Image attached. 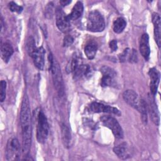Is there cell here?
<instances>
[{
  "instance_id": "6da1fadb",
  "label": "cell",
  "mask_w": 161,
  "mask_h": 161,
  "mask_svg": "<svg viewBox=\"0 0 161 161\" xmlns=\"http://www.w3.org/2000/svg\"><path fill=\"white\" fill-rule=\"evenodd\" d=\"M19 118L22 134V152L25 156H27L31 145L32 125L30 102L26 94L23 96L22 99Z\"/></svg>"
},
{
  "instance_id": "7a4b0ae2",
  "label": "cell",
  "mask_w": 161,
  "mask_h": 161,
  "mask_svg": "<svg viewBox=\"0 0 161 161\" xmlns=\"http://www.w3.org/2000/svg\"><path fill=\"white\" fill-rule=\"evenodd\" d=\"M125 101L130 106L136 109L141 114L143 121H147V106L145 101L140 97L133 90H126L123 94Z\"/></svg>"
},
{
  "instance_id": "3957f363",
  "label": "cell",
  "mask_w": 161,
  "mask_h": 161,
  "mask_svg": "<svg viewBox=\"0 0 161 161\" xmlns=\"http://www.w3.org/2000/svg\"><path fill=\"white\" fill-rule=\"evenodd\" d=\"M48 60L50 63L49 67L52 74L53 86L57 92L58 96L62 97L64 95V84L59 64L57 60L54 58L51 52L49 53Z\"/></svg>"
},
{
  "instance_id": "277c9868",
  "label": "cell",
  "mask_w": 161,
  "mask_h": 161,
  "mask_svg": "<svg viewBox=\"0 0 161 161\" xmlns=\"http://www.w3.org/2000/svg\"><path fill=\"white\" fill-rule=\"evenodd\" d=\"M49 132V126L47 117L44 113L40 110L37 115L36 126V138L39 143H43L48 138Z\"/></svg>"
},
{
  "instance_id": "5b68a950",
  "label": "cell",
  "mask_w": 161,
  "mask_h": 161,
  "mask_svg": "<svg viewBox=\"0 0 161 161\" xmlns=\"http://www.w3.org/2000/svg\"><path fill=\"white\" fill-rule=\"evenodd\" d=\"M105 28V23L101 14L97 10L89 13L87 19V29L92 32H101Z\"/></svg>"
},
{
  "instance_id": "8992f818",
  "label": "cell",
  "mask_w": 161,
  "mask_h": 161,
  "mask_svg": "<svg viewBox=\"0 0 161 161\" xmlns=\"http://www.w3.org/2000/svg\"><path fill=\"white\" fill-rule=\"evenodd\" d=\"M20 153L21 146L18 140L16 138H9L6 147V159L9 161L18 160L19 158Z\"/></svg>"
},
{
  "instance_id": "52a82bcc",
  "label": "cell",
  "mask_w": 161,
  "mask_h": 161,
  "mask_svg": "<svg viewBox=\"0 0 161 161\" xmlns=\"http://www.w3.org/2000/svg\"><path fill=\"white\" fill-rule=\"evenodd\" d=\"M101 121L104 126L111 130L116 138L119 139L123 138V129L114 118L111 116H103L101 118Z\"/></svg>"
},
{
  "instance_id": "ba28073f",
  "label": "cell",
  "mask_w": 161,
  "mask_h": 161,
  "mask_svg": "<svg viewBox=\"0 0 161 161\" xmlns=\"http://www.w3.org/2000/svg\"><path fill=\"white\" fill-rule=\"evenodd\" d=\"M101 72L103 74V77L101 79V86L105 87L114 85L116 75L115 71L109 67L103 66L101 69Z\"/></svg>"
},
{
  "instance_id": "9c48e42d",
  "label": "cell",
  "mask_w": 161,
  "mask_h": 161,
  "mask_svg": "<svg viewBox=\"0 0 161 161\" xmlns=\"http://www.w3.org/2000/svg\"><path fill=\"white\" fill-rule=\"evenodd\" d=\"M90 110L93 113H108L118 116L121 114L120 111L116 108L108 105H104L97 102H93L90 106Z\"/></svg>"
},
{
  "instance_id": "30bf717a",
  "label": "cell",
  "mask_w": 161,
  "mask_h": 161,
  "mask_svg": "<svg viewBox=\"0 0 161 161\" xmlns=\"http://www.w3.org/2000/svg\"><path fill=\"white\" fill-rule=\"evenodd\" d=\"M56 25L59 30L62 32H67L70 29V21L67 18V15L64 11L57 8L56 9Z\"/></svg>"
},
{
  "instance_id": "8fae6325",
  "label": "cell",
  "mask_w": 161,
  "mask_h": 161,
  "mask_svg": "<svg viewBox=\"0 0 161 161\" xmlns=\"http://www.w3.org/2000/svg\"><path fill=\"white\" fill-rule=\"evenodd\" d=\"M45 49L42 47H37L30 55L35 65L40 70H43L45 66Z\"/></svg>"
},
{
  "instance_id": "7c38bea8",
  "label": "cell",
  "mask_w": 161,
  "mask_h": 161,
  "mask_svg": "<svg viewBox=\"0 0 161 161\" xmlns=\"http://www.w3.org/2000/svg\"><path fill=\"white\" fill-rule=\"evenodd\" d=\"M139 48L142 57L146 60H148L149 59L150 53V49L149 46V37L148 34L144 33L142 35L140 40Z\"/></svg>"
},
{
  "instance_id": "4fadbf2b",
  "label": "cell",
  "mask_w": 161,
  "mask_h": 161,
  "mask_svg": "<svg viewBox=\"0 0 161 161\" xmlns=\"http://www.w3.org/2000/svg\"><path fill=\"white\" fill-rule=\"evenodd\" d=\"M148 75L150 79V91L153 96H155L157 93L159 80H160V73L155 68H152L148 72Z\"/></svg>"
},
{
  "instance_id": "5bb4252c",
  "label": "cell",
  "mask_w": 161,
  "mask_h": 161,
  "mask_svg": "<svg viewBox=\"0 0 161 161\" xmlns=\"http://www.w3.org/2000/svg\"><path fill=\"white\" fill-rule=\"evenodd\" d=\"M152 22L153 24V29H154V37L155 42L158 47H160V17L158 13H153L152 15Z\"/></svg>"
},
{
  "instance_id": "9a60e30c",
  "label": "cell",
  "mask_w": 161,
  "mask_h": 161,
  "mask_svg": "<svg viewBox=\"0 0 161 161\" xmlns=\"http://www.w3.org/2000/svg\"><path fill=\"white\" fill-rule=\"evenodd\" d=\"M83 10H84V6H83L82 3L80 1H77L74 6L72 12L68 15H67V19L69 21L77 19L82 14Z\"/></svg>"
},
{
  "instance_id": "2e32d148",
  "label": "cell",
  "mask_w": 161,
  "mask_h": 161,
  "mask_svg": "<svg viewBox=\"0 0 161 161\" xmlns=\"http://www.w3.org/2000/svg\"><path fill=\"white\" fill-rule=\"evenodd\" d=\"M148 109L150 114V118L152 121L156 125H159L160 123V116L157 104L154 101V99L152 98L149 99L148 103Z\"/></svg>"
},
{
  "instance_id": "e0dca14e",
  "label": "cell",
  "mask_w": 161,
  "mask_h": 161,
  "mask_svg": "<svg viewBox=\"0 0 161 161\" xmlns=\"http://www.w3.org/2000/svg\"><path fill=\"white\" fill-rule=\"evenodd\" d=\"M113 152L121 159H126L130 157L129 150L125 143H121L114 147Z\"/></svg>"
},
{
  "instance_id": "ac0fdd59",
  "label": "cell",
  "mask_w": 161,
  "mask_h": 161,
  "mask_svg": "<svg viewBox=\"0 0 161 161\" xmlns=\"http://www.w3.org/2000/svg\"><path fill=\"white\" fill-rule=\"evenodd\" d=\"M61 135L62 142L64 147L66 148L70 147L72 140L71 133L69 127L64 123H62L61 125Z\"/></svg>"
},
{
  "instance_id": "d6986e66",
  "label": "cell",
  "mask_w": 161,
  "mask_h": 161,
  "mask_svg": "<svg viewBox=\"0 0 161 161\" xmlns=\"http://www.w3.org/2000/svg\"><path fill=\"white\" fill-rule=\"evenodd\" d=\"M13 48L8 43H4L1 45V57L4 62H8L13 53Z\"/></svg>"
},
{
  "instance_id": "ffe728a7",
  "label": "cell",
  "mask_w": 161,
  "mask_h": 161,
  "mask_svg": "<svg viewBox=\"0 0 161 161\" xmlns=\"http://www.w3.org/2000/svg\"><path fill=\"white\" fill-rule=\"evenodd\" d=\"M97 50V45L94 42H90L85 46L84 52L89 59H93Z\"/></svg>"
},
{
  "instance_id": "44dd1931",
  "label": "cell",
  "mask_w": 161,
  "mask_h": 161,
  "mask_svg": "<svg viewBox=\"0 0 161 161\" xmlns=\"http://www.w3.org/2000/svg\"><path fill=\"white\" fill-rule=\"evenodd\" d=\"M73 72L75 78L78 79L83 76L89 75L91 72V69L87 65H79Z\"/></svg>"
},
{
  "instance_id": "7402d4cb",
  "label": "cell",
  "mask_w": 161,
  "mask_h": 161,
  "mask_svg": "<svg viewBox=\"0 0 161 161\" xmlns=\"http://www.w3.org/2000/svg\"><path fill=\"white\" fill-rule=\"evenodd\" d=\"M126 22L125 19L121 17H119L114 20L113 25V29L114 32L116 33H121L125 28Z\"/></svg>"
},
{
  "instance_id": "603a6c76",
  "label": "cell",
  "mask_w": 161,
  "mask_h": 161,
  "mask_svg": "<svg viewBox=\"0 0 161 161\" xmlns=\"http://www.w3.org/2000/svg\"><path fill=\"white\" fill-rule=\"evenodd\" d=\"M37 47H36L35 40L33 39V37H29L28 39L27 40L26 42V49L28 54L30 56L32 54V53L35 50V49Z\"/></svg>"
},
{
  "instance_id": "cb8c5ba5",
  "label": "cell",
  "mask_w": 161,
  "mask_h": 161,
  "mask_svg": "<svg viewBox=\"0 0 161 161\" xmlns=\"http://www.w3.org/2000/svg\"><path fill=\"white\" fill-rule=\"evenodd\" d=\"M79 65V64H78L77 59L74 58V59L71 60L69 62V63L67 64V67H66V70L68 72H73Z\"/></svg>"
},
{
  "instance_id": "d4e9b609",
  "label": "cell",
  "mask_w": 161,
  "mask_h": 161,
  "mask_svg": "<svg viewBox=\"0 0 161 161\" xmlns=\"http://www.w3.org/2000/svg\"><path fill=\"white\" fill-rule=\"evenodd\" d=\"M8 6L9 9L12 12L17 13H21L23 11V7L21 6L18 5L16 3L11 1L8 4Z\"/></svg>"
},
{
  "instance_id": "484cf974",
  "label": "cell",
  "mask_w": 161,
  "mask_h": 161,
  "mask_svg": "<svg viewBox=\"0 0 161 161\" xmlns=\"http://www.w3.org/2000/svg\"><path fill=\"white\" fill-rule=\"evenodd\" d=\"M6 82L5 80H2L1 81L0 86V101L1 102L4 101L6 97Z\"/></svg>"
},
{
  "instance_id": "4316f807",
  "label": "cell",
  "mask_w": 161,
  "mask_h": 161,
  "mask_svg": "<svg viewBox=\"0 0 161 161\" xmlns=\"http://www.w3.org/2000/svg\"><path fill=\"white\" fill-rule=\"evenodd\" d=\"M74 42V38L70 35H67L64 38V46H69L70 45Z\"/></svg>"
},
{
  "instance_id": "83f0119b",
  "label": "cell",
  "mask_w": 161,
  "mask_h": 161,
  "mask_svg": "<svg viewBox=\"0 0 161 161\" xmlns=\"http://www.w3.org/2000/svg\"><path fill=\"white\" fill-rule=\"evenodd\" d=\"M48 6H47V8H46V14L47 15L46 16H52V12H53V4L52 3H50L48 4H47Z\"/></svg>"
},
{
  "instance_id": "f1b7e54d",
  "label": "cell",
  "mask_w": 161,
  "mask_h": 161,
  "mask_svg": "<svg viewBox=\"0 0 161 161\" xmlns=\"http://www.w3.org/2000/svg\"><path fill=\"white\" fill-rule=\"evenodd\" d=\"M109 48L113 50V51H116L118 48V45H117V41L116 40H113L109 42Z\"/></svg>"
},
{
  "instance_id": "f546056e",
  "label": "cell",
  "mask_w": 161,
  "mask_h": 161,
  "mask_svg": "<svg viewBox=\"0 0 161 161\" xmlns=\"http://www.w3.org/2000/svg\"><path fill=\"white\" fill-rule=\"evenodd\" d=\"M71 3V1H67V0H63V1H60V3L62 5V6H67L69 4H70Z\"/></svg>"
}]
</instances>
